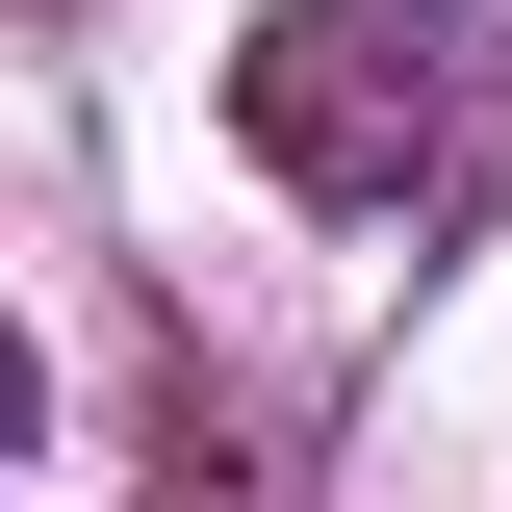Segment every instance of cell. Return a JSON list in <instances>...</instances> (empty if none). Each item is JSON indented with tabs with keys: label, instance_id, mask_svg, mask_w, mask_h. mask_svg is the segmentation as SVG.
Segmentation results:
<instances>
[{
	"label": "cell",
	"instance_id": "cell-1",
	"mask_svg": "<svg viewBox=\"0 0 512 512\" xmlns=\"http://www.w3.org/2000/svg\"><path fill=\"white\" fill-rule=\"evenodd\" d=\"M231 128H256V154H282L308 205H384V180H410V128H436V77L384 52L359 0H282V26L231 52Z\"/></svg>",
	"mask_w": 512,
	"mask_h": 512
}]
</instances>
